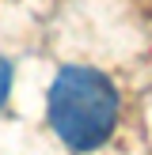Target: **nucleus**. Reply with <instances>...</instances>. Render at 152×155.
<instances>
[{
    "mask_svg": "<svg viewBox=\"0 0 152 155\" xmlns=\"http://www.w3.org/2000/svg\"><path fill=\"white\" fill-rule=\"evenodd\" d=\"M118 91L103 72L88 64H68L50 83V125L72 151H95L110 140L118 125Z\"/></svg>",
    "mask_w": 152,
    "mask_h": 155,
    "instance_id": "obj_1",
    "label": "nucleus"
},
{
    "mask_svg": "<svg viewBox=\"0 0 152 155\" xmlns=\"http://www.w3.org/2000/svg\"><path fill=\"white\" fill-rule=\"evenodd\" d=\"M8 91H12V64H8V61L0 57V106H4Z\"/></svg>",
    "mask_w": 152,
    "mask_h": 155,
    "instance_id": "obj_2",
    "label": "nucleus"
}]
</instances>
